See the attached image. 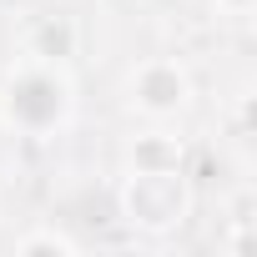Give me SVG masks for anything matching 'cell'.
<instances>
[{
	"label": "cell",
	"instance_id": "8992f818",
	"mask_svg": "<svg viewBox=\"0 0 257 257\" xmlns=\"http://www.w3.org/2000/svg\"><path fill=\"white\" fill-rule=\"evenodd\" d=\"M16 252H21V257H41V252H51V257H56V252H61V257H76L81 242L66 237L61 227H36V232H26V237L16 242Z\"/></svg>",
	"mask_w": 257,
	"mask_h": 257
},
{
	"label": "cell",
	"instance_id": "277c9868",
	"mask_svg": "<svg viewBox=\"0 0 257 257\" xmlns=\"http://www.w3.org/2000/svg\"><path fill=\"white\" fill-rule=\"evenodd\" d=\"M76 51H81V26L71 16H36L31 21V31H26V56L31 61L66 66Z\"/></svg>",
	"mask_w": 257,
	"mask_h": 257
},
{
	"label": "cell",
	"instance_id": "3957f363",
	"mask_svg": "<svg viewBox=\"0 0 257 257\" xmlns=\"http://www.w3.org/2000/svg\"><path fill=\"white\" fill-rule=\"evenodd\" d=\"M126 96H132V106L142 116H177L187 111L192 101V71L172 56H147L132 66V76H126Z\"/></svg>",
	"mask_w": 257,
	"mask_h": 257
},
{
	"label": "cell",
	"instance_id": "7a4b0ae2",
	"mask_svg": "<svg viewBox=\"0 0 257 257\" xmlns=\"http://www.w3.org/2000/svg\"><path fill=\"white\" fill-rule=\"evenodd\" d=\"M116 202L137 232L162 237L192 217V182H187V172H132L121 182Z\"/></svg>",
	"mask_w": 257,
	"mask_h": 257
},
{
	"label": "cell",
	"instance_id": "6da1fadb",
	"mask_svg": "<svg viewBox=\"0 0 257 257\" xmlns=\"http://www.w3.org/2000/svg\"><path fill=\"white\" fill-rule=\"evenodd\" d=\"M71 111V81L61 76V66L51 61H21L11 76H6V116L21 126V132L41 137L51 126H61Z\"/></svg>",
	"mask_w": 257,
	"mask_h": 257
},
{
	"label": "cell",
	"instance_id": "5b68a950",
	"mask_svg": "<svg viewBox=\"0 0 257 257\" xmlns=\"http://www.w3.org/2000/svg\"><path fill=\"white\" fill-rule=\"evenodd\" d=\"M132 172H187V142L177 132H137L126 147Z\"/></svg>",
	"mask_w": 257,
	"mask_h": 257
},
{
	"label": "cell",
	"instance_id": "52a82bcc",
	"mask_svg": "<svg viewBox=\"0 0 257 257\" xmlns=\"http://www.w3.org/2000/svg\"><path fill=\"white\" fill-rule=\"evenodd\" d=\"M252 6H257V0H217V11H222V16H237V21L252 16Z\"/></svg>",
	"mask_w": 257,
	"mask_h": 257
}]
</instances>
